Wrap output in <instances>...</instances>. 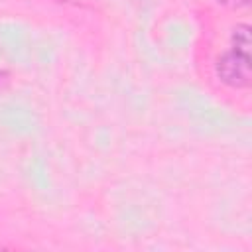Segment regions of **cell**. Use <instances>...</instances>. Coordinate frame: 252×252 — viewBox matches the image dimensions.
Listing matches in <instances>:
<instances>
[{"label": "cell", "instance_id": "6da1fadb", "mask_svg": "<svg viewBox=\"0 0 252 252\" xmlns=\"http://www.w3.org/2000/svg\"><path fill=\"white\" fill-rule=\"evenodd\" d=\"M217 77L234 89H244L250 85L252 69H250V49L232 45L230 51L222 53L217 59Z\"/></svg>", "mask_w": 252, "mask_h": 252}, {"label": "cell", "instance_id": "7a4b0ae2", "mask_svg": "<svg viewBox=\"0 0 252 252\" xmlns=\"http://www.w3.org/2000/svg\"><path fill=\"white\" fill-rule=\"evenodd\" d=\"M217 2L226 8H244V6H248L250 0H217Z\"/></svg>", "mask_w": 252, "mask_h": 252}, {"label": "cell", "instance_id": "3957f363", "mask_svg": "<svg viewBox=\"0 0 252 252\" xmlns=\"http://www.w3.org/2000/svg\"><path fill=\"white\" fill-rule=\"evenodd\" d=\"M6 77H8V73H6V71H0V85L6 81Z\"/></svg>", "mask_w": 252, "mask_h": 252}, {"label": "cell", "instance_id": "277c9868", "mask_svg": "<svg viewBox=\"0 0 252 252\" xmlns=\"http://www.w3.org/2000/svg\"><path fill=\"white\" fill-rule=\"evenodd\" d=\"M59 2H63V0H59Z\"/></svg>", "mask_w": 252, "mask_h": 252}]
</instances>
